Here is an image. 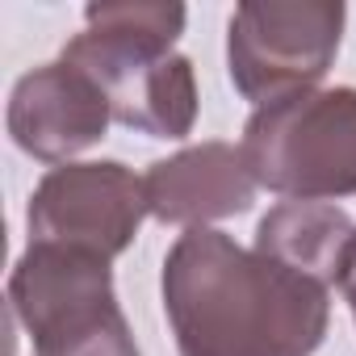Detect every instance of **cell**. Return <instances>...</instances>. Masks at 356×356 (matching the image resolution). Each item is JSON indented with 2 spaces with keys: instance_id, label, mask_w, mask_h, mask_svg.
Instances as JSON below:
<instances>
[{
  "instance_id": "1",
  "label": "cell",
  "mask_w": 356,
  "mask_h": 356,
  "mask_svg": "<svg viewBox=\"0 0 356 356\" xmlns=\"http://www.w3.org/2000/svg\"><path fill=\"white\" fill-rule=\"evenodd\" d=\"M163 314L181 356H310L331 318L327 289L193 227L163 256Z\"/></svg>"
},
{
  "instance_id": "2",
  "label": "cell",
  "mask_w": 356,
  "mask_h": 356,
  "mask_svg": "<svg viewBox=\"0 0 356 356\" xmlns=\"http://www.w3.org/2000/svg\"><path fill=\"white\" fill-rule=\"evenodd\" d=\"M84 22L59 59L101 84L113 122L185 138L197 122V80L193 63L172 51L185 34V5H88Z\"/></svg>"
},
{
  "instance_id": "3",
  "label": "cell",
  "mask_w": 356,
  "mask_h": 356,
  "mask_svg": "<svg viewBox=\"0 0 356 356\" xmlns=\"http://www.w3.org/2000/svg\"><path fill=\"white\" fill-rule=\"evenodd\" d=\"M9 306L34 356H138L101 256L30 243L9 277Z\"/></svg>"
},
{
  "instance_id": "4",
  "label": "cell",
  "mask_w": 356,
  "mask_h": 356,
  "mask_svg": "<svg viewBox=\"0 0 356 356\" xmlns=\"http://www.w3.org/2000/svg\"><path fill=\"white\" fill-rule=\"evenodd\" d=\"M243 159L260 189L289 202L356 193V88H314L264 105L243 126Z\"/></svg>"
},
{
  "instance_id": "5",
  "label": "cell",
  "mask_w": 356,
  "mask_h": 356,
  "mask_svg": "<svg viewBox=\"0 0 356 356\" xmlns=\"http://www.w3.org/2000/svg\"><path fill=\"white\" fill-rule=\"evenodd\" d=\"M339 0H248L227 26V63L252 105H277L331 72L343 38Z\"/></svg>"
},
{
  "instance_id": "6",
  "label": "cell",
  "mask_w": 356,
  "mask_h": 356,
  "mask_svg": "<svg viewBox=\"0 0 356 356\" xmlns=\"http://www.w3.org/2000/svg\"><path fill=\"white\" fill-rule=\"evenodd\" d=\"M147 214L151 206L143 176L118 159H101L51 168L30 197L26 222L30 243H55L113 260L134 243Z\"/></svg>"
},
{
  "instance_id": "7",
  "label": "cell",
  "mask_w": 356,
  "mask_h": 356,
  "mask_svg": "<svg viewBox=\"0 0 356 356\" xmlns=\"http://www.w3.org/2000/svg\"><path fill=\"white\" fill-rule=\"evenodd\" d=\"M109 122L113 109L101 84L67 59L26 72L9 97V134L42 163H67L72 155L88 151L105 138Z\"/></svg>"
},
{
  "instance_id": "8",
  "label": "cell",
  "mask_w": 356,
  "mask_h": 356,
  "mask_svg": "<svg viewBox=\"0 0 356 356\" xmlns=\"http://www.w3.org/2000/svg\"><path fill=\"white\" fill-rule=\"evenodd\" d=\"M143 185H147L151 218L189 231L243 214L260 189L243 159V147L231 143H197L168 159H155Z\"/></svg>"
},
{
  "instance_id": "9",
  "label": "cell",
  "mask_w": 356,
  "mask_h": 356,
  "mask_svg": "<svg viewBox=\"0 0 356 356\" xmlns=\"http://www.w3.org/2000/svg\"><path fill=\"white\" fill-rule=\"evenodd\" d=\"M356 248V222L327 202H281L256 227V252L331 289Z\"/></svg>"
},
{
  "instance_id": "10",
  "label": "cell",
  "mask_w": 356,
  "mask_h": 356,
  "mask_svg": "<svg viewBox=\"0 0 356 356\" xmlns=\"http://www.w3.org/2000/svg\"><path fill=\"white\" fill-rule=\"evenodd\" d=\"M339 289H343V298H348V306H352V318H356V248H352V260H348V268H343Z\"/></svg>"
}]
</instances>
